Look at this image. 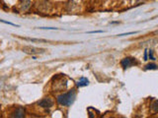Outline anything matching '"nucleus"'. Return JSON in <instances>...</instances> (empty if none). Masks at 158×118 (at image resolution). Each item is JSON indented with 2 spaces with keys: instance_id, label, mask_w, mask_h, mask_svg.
I'll use <instances>...</instances> for the list:
<instances>
[{
  "instance_id": "9b49d317",
  "label": "nucleus",
  "mask_w": 158,
  "mask_h": 118,
  "mask_svg": "<svg viewBox=\"0 0 158 118\" xmlns=\"http://www.w3.org/2000/svg\"><path fill=\"white\" fill-rule=\"evenodd\" d=\"M148 51H149V59H151V60H155V58H154V56H153V52H152V50H148Z\"/></svg>"
},
{
  "instance_id": "423d86ee",
  "label": "nucleus",
  "mask_w": 158,
  "mask_h": 118,
  "mask_svg": "<svg viewBox=\"0 0 158 118\" xmlns=\"http://www.w3.org/2000/svg\"><path fill=\"white\" fill-rule=\"evenodd\" d=\"M88 85H89V81L84 77H82L78 81V83H77V86H78V87H85V86H88Z\"/></svg>"
},
{
  "instance_id": "f257e3e1",
  "label": "nucleus",
  "mask_w": 158,
  "mask_h": 118,
  "mask_svg": "<svg viewBox=\"0 0 158 118\" xmlns=\"http://www.w3.org/2000/svg\"><path fill=\"white\" fill-rule=\"evenodd\" d=\"M76 94L74 90L69 91L68 92H65V94H62L57 97V103L60 105H63V106H69L73 103L74 100H75Z\"/></svg>"
},
{
  "instance_id": "6e6552de",
  "label": "nucleus",
  "mask_w": 158,
  "mask_h": 118,
  "mask_svg": "<svg viewBox=\"0 0 158 118\" xmlns=\"http://www.w3.org/2000/svg\"><path fill=\"white\" fill-rule=\"evenodd\" d=\"M150 108L153 112H158V100H153L150 105Z\"/></svg>"
},
{
  "instance_id": "ddd939ff",
  "label": "nucleus",
  "mask_w": 158,
  "mask_h": 118,
  "mask_svg": "<svg viewBox=\"0 0 158 118\" xmlns=\"http://www.w3.org/2000/svg\"><path fill=\"white\" fill-rule=\"evenodd\" d=\"M147 51L148 50H145V51H144V60H147Z\"/></svg>"
},
{
  "instance_id": "1a4fd4ad",
  "label": "nucleus",
  "mask_w": 158,
  "mask_h": 118,
  "mask_svg": "<svg viewBox=\"0 0 158 118\" xmlns=\"http://www.w3.org/2000/svg\"><path fill=\"white\" fill-rule=\"evenodd\" d=\"M145 69L146 70H155L157 69V66L156 64H154V63H150V64H147L145 66Z\"/></svg>"
},
{
  "instance_id": "f8f14e48",
  "label": "nucleus",
  "mask_w": 158,
  "mask_h": 118,
  "mask_svg": "<svg viewBox=\"0 0 158 118\" xmlns=\"http://www.w3.org/2000/svg\"><path fill=\"white\" fill-rule=\"evenodd\" d=\"M103 31H93V32H88V34H101Z\"/></svg>"
},
{
  "instance_id": "39448f33",
  "label": "nucleus",
  "mask_w": 158,
  "mask_h": 118,
  "mask_svg": "<svg viewBox=\"0 0 158 118\" xmlns=\"http://www.w3.org/2000/svg\"><path fill=\"white\" fill-rule=\"evenodd\" d=\"M12 117H24L25 116V110L23 107H18L14 112L12 113Z\"/></svg>"
},
{
  "instance_id": "7ed1b4c3",
  "label": "nucleus",
  "mask_w": 158,
  "mask_h": 118,
  "mask_svg": "<svg viewBox=\"0 0 158 118\" xmlns=\"http://www.w3.org/2000/svg\"><path fill=\"white\" fill-rule=\"evenodd\" d=\"M23 51L28 54H41V53H44L46 50L42 49V48H37V47L25 46L23 48Z\"/></svg>"
},
{
  "instance_id": "20e7f679",
  "label": "nucleus",
  "mask_w": 158,
  "mask_h": 118,
  "mask_svg": "<svg viewBox=\"0 0 158 118\" xmlns=\"http://www.w3.org/2000/svg\"><path fill=\"white\" fill-rule=\"evenodd\" d=\"M38 104L40 105L42 107H45V108H50L53 105V101L50 100L49 97H46V98H43L42 100H40L38 103Z\"/></svg>"
},
{
  "instance_id": "f03ea898",
  "label": "nucleus",
  "mask_w": 158,
  "mask_h": 118,
  "mask_svg": "<svg viewBox=\"0 0 158 118\" xmlns=\"http://www.w3.org/2000/svg\"><path fill=\"white\" fill-rule=\"evenodd\" d=\"M121 64H122V68L125 69V68H130V67L134 66V65H135V64H137V62H136V60H135L134 58L127 57V58H124V59L122 60Z\"/></svg>"
},
{
  "instance_id": "9d476101",
  "label": "nucleus",
  "mask_w": 158,
  "mask_h": 118,
  "mask_svg": "<svg viewBox=\"0 0 158 118\" xmlns=\"http://www.w3.org/2000/svg\"><path fill=\"white\" fill-rule=\"evenodd\" d=\"M137 32H131V33H127V34H118L119 37H122V36H128V34H136Z\"/></svg>"
},
{
  "instance_id": "0eeeda50",
  "label": "nucleus",
  "mask_w": 158,
  "mask_h": 118,
  "mask_svg": "<svg viewBox=\"0 0 158 118\" xmlns=\"http://www.w3.org/2000/svg\"><path fill=\"white\" fill-rule=\"evenodd\" d=\"M30 5H31V2H30V0H23V2H22V10H24L26 11L27 9L30 7Z\"/></svg>"
}]
</instances>
